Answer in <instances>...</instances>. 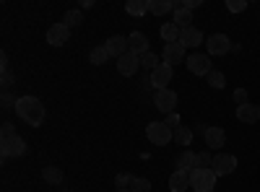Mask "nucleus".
<instances>
[{"label":"nucleus","instance_id":"bb28decb","mask_svg":"<svg viewBox=\"0 0 260 192\" xmlns=\"http://www.w3.org/2000/svg\"><path fill=\"white\" fill-rule=\"evenodd\" d=\"M175 143L177 145H190L192 143V130H190V127H177V130H175Z\"/></svg>","mask_w":260,"mask_h":192},{"label":"nucleus","instance_id":"6ab92c4d","mask_svg":"<svg viewBox=\"0 0 260 192\" xmlns=\"http://www.w3.org/2000/svg\"><path fill=\"white\" fill-rule=\"evenodd\" d=\"M180 42H182V47H185V50H187V47H198L201 42H203V34L195 29V26H190V29H182Z\"/></svg>","mask_w":260,"mask_h":192},{"label":"nucleus","instance_id":"1a4fd4ad","mask_svg":"<svg viewBox=\"0 0 260 192\" xmlns=\"http://www.w3.org/2000/svg\"><path fill=\"white\" fill-rule=\"evenodd\" d=\"M206 50H208V55H226L232 50V42L226 34H211L206 39Z\"/></svg>","mask_w":260,"mask_h":192},{"label":"nucleus","instance_id":"423d86ee","mask_svg":"<svg viewBox=\"0 0 260 192\" xmlns=\"http://www.w3.org/2000/svg\"><path fill=\"white\" fill-rule=\"evenodd\" d=\"M0 153L3 159H16V156H24L26 153V140L21 135H13V138H6L0 143Z\"/></svg>","mask_w":260,"mask_h":192},{"label":"nucleus","instance_id":"2eb2a0df","mask_svg":"<svg viewBox=\"0 0 260 192\" xmlns=\"http://www.w3.org/2000/svg\"><path fill=\"white\" fill-rule=\"evenodd\" d=\"M172 81V65H167V62H161V65L151 73V83H154V89H167V83Z\"/></svg>","mask_w":260,"mask_h":192},{"label":"nucleus","instance_id":"5701e85b","mask_svg":"<svg viewBox=\"0 0 260 192\" xmlns=\"http://www.w3.org/2000/svg\"><path fill=\"white\" fill-rule=\"evenodd\" d=\"M42 179H45L47 184H60L62 182V172H60V169L57 166H45V169H42Z\"/></svg>","mask_w":260,"mask_h":192},{"label":"nucleus","instance_id":"b1692460","mask_svg":"<svg viewBox=\"0 0 260 192\" xmlns=\"http://www.w3.org/2000/svg\"><path fill=\"white\" fill-rule=\"evenodd\" d=\"M125 11H127L130 16H146V13H148V0H127Z\"/></svg>","mask_w":260,"mask_h":192},{"label":"nucleus","instance_id":"e433bc0d","mask_svg":"<svg viewBox=\"0 0 260 192\" xmlns=\"http://www.w3.org/2000/svg\"><path fill=\"white\" fill-rule=\"evenodd\" d=\"M11 106H16V99L11 94H3V109H11Z\"/></svg>","mask_w":260,"mask_h":192},{"label":"nucleus","instance_id":"0eeeda50","mask_svg":"<svg viewBox=\"0 0 260 192\" xmlns=\"http://www.w3.org/2000/svg\"><path fill=\"white\" fill-rule=\"evenodd\" d=\"M211 169L216 172V177H226V174H232L237 169V156H232V153H216Z\"/></svg>","mask_w":260,"mask_h":192},{"label":"nucleus","instance_id":"4c0bfd02","mask_svg":"<svg viewBox=\"0 0 260 192\" xmlns=\"http://www.w3.org/2000/svg\"><path fill=\"white\" fill-rule=\"evenodd\" d=\"M198 6H201V0H182V8H187V11L198 8Z\"/></svg>","mask_w":260,"mask_h":192},{"label":"nucleus","instance_id":"2f4dec72","mask_svg":"<svg viewBox=\"0 0 260 192\" xmlns=\"http://www.w3.org/2000/svg\"><path fill=\"white\" fill-rule=\"evenodd\" d=\"M211 164H213V156L208 151L198 153V169H211Z\"/></svg>","mask_w":260,"mask_h":192},{"label":"nucleus","instance_id":"c9c22d12","mask_svg":"<svg viewBox=\"0 0 260 192\" xmlns=\"http://www.w3.org/2000/svg\"><path fill=\"white\" fill-rule=\"evenodd\" d=\"M234 101H237V106H242V104H247V91H242V89H237V91H234Z\"/></svg>","mask_w":260,"mask_h":192},{"label":"nucleus","instance_id":"f03ea898","mask_svg":"<svg viewBox=\"0 0 260 192\" xmlns=\"http://www.w3.org/2000/svg\"><path fill=\"white\" fill-rule=\"evenodd\" d=\"M216 172L213 169H195V172H190V187L195 192H213L216 187Z\"/></svg>","mask_w":260,"mask_h":192},{"label":"nucleus","instance_id":"473e14b6","mask_svg":"<svg viewBox=\"0 0 260 192\" xmlns=\"http://www.w3.org/2000/svg\"><path fill=\"white\" fill-rule=\"evenodd\" d=\"M130 182H133V177H130V174H117V177H115L117 189H127V187H130Z\"/></svg>","mask_w":260,"mask_h":192},{"label":"nucleus","instance_id":"a19ab883","mask_svg":"<svg viewBox=\"0 0 260 192\" xmlns=\"http://www.w3.org/2000/svg\"><path fill=\"white\" fill-rule=\"evenodd\" d=\"M117 192H130V189H117Z\"/></svg>","mask_w":260,"mask_h":192},{"label":"nucleus","instance_id":"412c9836","mask_svg":"<svg viewBox=\"0 0 260 192\" xmlns=\"http://www.w3.org/2000/svg\"><path fill=\"white\" fill-rule=\"evenodd\" d=\"M177 166L182 169V172H195V169H198V153L195 151H182L180 159H177Z\"/></svg>","mask_w":260,"mask_h":192},{"label":"nucleus","instance_id":"72a5a7b5","mask_svg":"<svg viewBox=\"0 0 260 192\" xmlns=\"http://www.w3.org/2000/svg\"><path fill=\"white\" fill-rule=\"evenodd\" d=\"M164 125H167V127H172V130H177V127H180V117H177V112H172V114H167Z\"/></svg>","mask_w":260,"mask_h":192},{"label":"nucleus","instance_id":"7ed1b4c3","mask_svg":"<svg viewBox=\"0 0 260 192\" xmlns=\"http://www.w3.org/2000/svg\"><path fill=\"white\" fill-rule=\"evenodd\" d=\"M146 138L154 145H167L169 140H175V130L167 127L164 122H148L146 125Z\"/></svg>","mask_w":260,"mask_h":192},{"label":"nucleus","instance_id":"9d476101","mask_svg":"<svg viewBox=\"0 0 260 192\" xmlns=\"http://www.w3.org/2000/svg\"><path fill=\"white\" fill-rule=\"evenodd\" d=\"M203 138H206V145L211 148V151H219V148H224V143H226V133H224V127H216V125L206 127Z\"/></svg>","mask_w":260,"mask_h":192},{"label":"nucleus","instance_id":"dca6fc26","mask_svg":"<svg viewBox=\"0 0 260 192\" xmlns=\"http://www.w3.org/2000/svg\"><path fill=\"white\" fill-rule=\"evenodd\" d=\"M127 45H130V52L138 55V57H143V55L148 52V39H146V34H141V31L130 34V36H127Z\"/></svg>","mask_w":260,"mask_h":192},{"label":"nucleus","instance_id":"6e6552de","mask_svg":"<svg viewBox=\"0 0 260 192\" xmlns=\"http://www.w3.org/2000/svg\"><path fill=\"white\" fill-rule=\"evenodd\" d=\"M161 55H164V62H167V65H172V68L187 60L182 42H172V45H164V52H161Z\"/></svg>","mask_w":260,"mask_h":192},{"label":"nucleus","instance_id":"ddd939ff","mask_svg":"<svg viewBox=\"0 0 260 192\" xmlns=\"http://www.w3.org/2000/svg\"><path fill=\"white\" fill-rule=\"evenodd\" d=\"M138 68H141V57L133 55V52H125V55L117 60V70H120V75H133Z\"/></svg>","mask_w":260,"mask_h":192},{"label":"nucleus","instance_id":"393cba45","mask_svg":"<svg viewBox=\"0 0 260 192\" xmlns=\"http://www.w3.org/2000/svg\"><path fill=\"white\" fill-rule=\"evenodd\" d=\"M110 57H112V55H110V50H107L104 45H102V47H94L91 55H89V60L94 62V65H104V62L110 60Z\"/></svg>","mask_w":260,"mask_h":192},{"label":"nucleus","instance_id":"20e7f679","mask_svg":"<svg viewBox=\"0 0 260 192\" xmlns=\"http://www.w3.org/2000/svg\"><path fill=\"white\" fill-rule=\"evenodd\" d=\"M185 65H187V70H190L192 75H206V78H208V73L213 70V65H211L208 55H201V52H192V55H187Z\"/></svg>","mask_w":260,"mask_h":192},{"label":"nucleus","instance_id":"58836bf2","mask_svg":"<svg viewBox=\"0 0 260 192\" xmlns=\"http://www.w3.org/2000/svg\"><path fill=\"white\" fill-rule=\"evenodd\" d=\"M141 89H143V91H148V89H154V83H151V75L141 78Z\"/></svg>","mask_w":260,"mask_h":192},{"label":"nucleus","instance_id":"a878e982","mask_svg":"<svg viewBox=\"0 0 260 192\" xmlns=\"http://www.w3.org/2000/svg\"><path fill=\"white\" fill-rule=\"evenodd\" d=\"M62 24L68 26V29H76V26H81L83 24V13L81 11H68L62 16Z\"/></svg>","mask_w":260,"mask_h":192},{"label":"nucleus","instance_id":"4be33fe9","mask_svg":"<svg viewBox=\"0 0 260 192\" xmlns=\"http://www.w3.org/2000/svg\"><path fill=\"white\" fill-rule=\"evenodd\" d=\"M169 11H175V0H148V13L164 16Z\"/></svg>","mask_w":260,"mask_h":192},{"label":"nucleus","instance_id":"c85d7f7f","mask_svg":"<svg viewBox=\"0 0 260 192\" xmlns=\"http://www.w3.org/2000/svg\"><path fill=\"white\" fill-rule=\"evenodd\" d=\"M208 86H211V89H224V86H226L224 73H221V70H211V73H208Z\"/></svg>","mask_w":260,"mask_h":192},{"label":"nucleus","instance_id":"f257e3e1","mask_svg":"<svg viewBox=\"0 0 260 192\" xmlns=\"http://www.w3.org/2000/svg\"><path fill=\"white\" fill-rule=\"evenodd\" d=\"M16 114L26 125L39 127L42 122H45V106H42V101L37 96H18L16 99Z\"/></svg>","mask_w":260,"mask_h":192},{"label":"nucleus","instance_id":"79ce46f5","mask_svg":"<svg viewBox=\"0 0 260 192\" xmlns=\"http://www.w3.org/2000/svg\"><path fill=\"white\" fill-rule=\"evenodd\" d=\"M62 192H71V189H62Z\"/></svg>","mask_w":260,"mask_h":192},{"label":"nucleus","instance_id":"4468645a","mask_svg":"<svg viewBox=\"0 0 260 192\" xmlns=\"http://www.w3.org/2000/svg\"><path fill=\"white\" fill-rule=\"evenodd\" d=\"M104 47L110 50V55H112L115 60H120V57H122L125 52H130L127 36H120V34H117V36H110V39H107V42H104Z\"/></svg>","mask_w":260,"mask_h":192},{"label":"nucleus","instance_id":"39448f33","mask_svg":"<svg viewBox=\"0 0 260 192\" xmlns=\"http://www.w3.org/2000/svg\"><path fill=\"white\" fill-rule=\"evenodd\" d=\"M154 106L159 112H164V114H172V112H175V106H177V94L172 89L154 91Z\"/></svg>","mask_w":260,"mask_h":192},{"label":"nucleus","instance_id":"aec40b11","mask_svg":"<svg viewBox=\"0 0 260 192\" xmlns=\"http://www.w3.org/2000/svg\"><path fill=\"white\" fill-rule=\"evenodd\" d=\"M159 34H161V39L167 42V45H172V42H180V36H182V29L175 24V21H169V24H164V26L159 29Z\"/></svg>","mask_w":260,"mask_h":192},{"label":"nucleus","instance_id":"f704fd0d","mask_svg":"<svg viewBox=\"0 0 260 192\" xmlns=\"http://www.w3.org/2000/svg\"><path fill=\"white\" fill-rule=\"evenodd\" d=\"M0 133H3V140H6V138H13V135H16V127H13V122H3V127H0Z\"/></svg>","mask_w":260,"mask_h":192},{"label":"nucleus","instance_id":"f3484780","mask_svg":"<svg viewBox=\"0 0 260 192\" xmlns=\"http://www.w3.org/2000/svg\"><path fill=\"white\" fill-rule=\"evenodd\" d=\"M169 189H172V192H185V189H190V172H182V169H177V172L169 177Z\"/></svg>","mask_w":260,"mask_h":192},{"label":"nucleus","instance_id":"c756f323","mask_svg":"<svg viewBox=\"0 0 260 192\" xmlns=\"http://www.w3.org/2000/svg\"><path fill=\"white\" fill-rule=\"evenodd\" d=\"M127 189L130 192H151V182L146 177H133V182H130Z\"/></svg>","mask_w":260,"mask_h":192},{"label":"nucleus","instance_id":"ea45409f","mask_svg":"<svg viewBox=\"0 0 260 192\" xmlns=\"http://www.w3.org/2000/svg\"><path fill=\"white\" fill-rule=\"evenodd\" d=\"M11 83H13V75H11V70L6 68V70H3V86H11Z\"/></svg>","mask_w":260,"mask_h":192},{"label":"nucleus","instance_id":"a211bd4d","mask_svg":"<svg viewBox=\"0 0 260 192\" xmlns=\"http://www.w3.org/2000/svg\"><path fill=\"white\" fill-rule=\"evenodd\" d=\"M175 24L180 29H190L192 26V11L182 8V0H175Z\"/></svg>","mask_w":260,"mask_h":192},{"label":"nucleus","instance_id":"f8f14e48","mask_svg":"<svg viewBox=\"0 0 260 192\" xmlns=\"http://www.w3.org/2000/svg\"><path fill=\"white\" fill-rule=\"evenodd\" d=\"M237 120L245 122V125H255L260 122V106L257 104H242V106H237Z\"/></svg>","mask_w":260,"mask_h":192},{"label":"nucleus","instance_id":"9b49d317","mask_svg":"<svg viewBox=\"0 0 260 192\" xmlns=\"http://www.w3.org/2000/svg\"><path fill=\"white\" fill-rule=\"evenodd\" d=\"M68 36H71V29L65 26L62 21H60V24H52L47 29V42H50L52 47H62L65 42H68Z\"/></svg>","mask_w":260,"mask_h":192},{"label":"nucleus","instance_id":"cd10ccee","mask_svg":"<svg viewBox=\"0 0 260 192\" xmlns=\"http://www.w3.org/2000/svg\"><path fill=\"white\" fill-rule=\"evenodd\" d=\"M159 65H161V62H159V57H156L154 52H146V55L141 57V68H143V70H151V73H154Z\"/></svg>","mask_w":260,"mask_h":192},{"label":"nucleus","instance_id":"7c9ffc66","mask_svg":"<svg viewBox=\"0 0 260 192\" xmlns=\"http://www.w3.org/2000/svg\"><path fill=\"white\" fill-rule=\"evenodd\" d=\"M226 8H229L232 13H242V11L247 8V0H229Z\"/></svg>","mask_w":260,"mask_h":192}]
</instances>
